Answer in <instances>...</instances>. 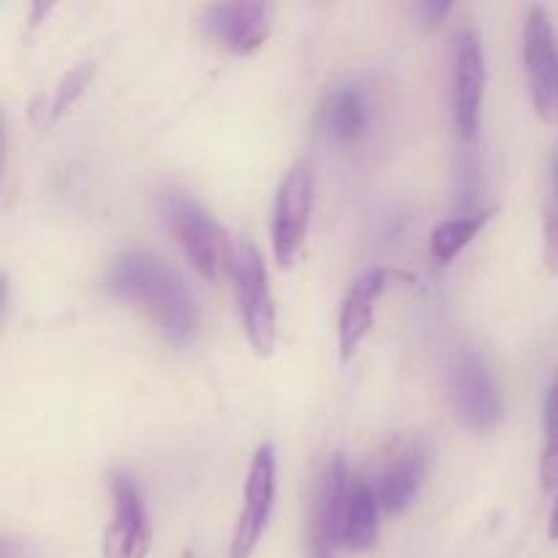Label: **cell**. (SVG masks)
I'll use <instances>...</instances> for the list:
<instances>
[{"label": "cell", "instance_id": "obj_2", "mask_svg": "<svg viewBox=\"0 0 558 558\" xmlns=\"http://www.w3.org/2000/svg\"><path fill=\"white\" fill-rule=\"evenodd\" d=\"M229 276H232L234 294H238L240 311H243V325L251 349L259 357H270L278 343V311L270 292L265 259L251 240L234 243Z\"/></svg>", "mask_w": 558, "mask_h": 558}, {"label": "cell", "instance_id": "obj_21", "mask_svg": "<svg viewBox=\"0 0 558 558\" xmlns=\"http://www.w3.org/2000/svg\"><path fill=\"white\" fill-rule=\"evenodd\" d=\"M543 425H545V436H548V439H556L558 436V371H556L554 381H550L548 398H545Z\"/></svg>", "mask_w": 558, "mask_h": 558}, {"label": "cell", "instance_id": "obj_8", "mask_svg": "<svg viewBox=\"0 0 558 558\" xmlns=\"http://www.w3.org/2000/svg\"><path fill=\"white\" fill-rule=\"evenodd\" d=\"M523 60H526L529 90L539 118L554 120L558 107V52L550 16L543 5H532L523 27Z\"/></svg>", "mask_w": 558, "mask_h": 558}, {"label": "cell", "instance_id": "obj_14", "mask_svg": "<svg viewBox=\"0 0 558 558\" xmlns=\"http://www.w3.org/2000/svg\"><path fill=\"white\" fill-rule=\"evenodd\" d=\"M316 125L327 140L341 142V145L363 140L368 134L371 109L360 85L343 82V85L327 87L316 109Z\"/></svg>", "mask_w": 558, "mask_h": 558}, {"label": "cell", "instance_id": "obj_22", "mask_svg": "<svg viewBox=\"0 0 558 558\" xmlns=\"http://www.w3.org/2000/svg\"><path fill=\"white\" fill-rule=\"evenodd\" d=\"M548 537L554 539V543H558V499L554 505V512H550V523H548Z\"/></svg>", "mask_w": 558, "mask_h": 558}, {"label": "cell", "instance_id": "obj_9", "mask_svg": "<svg viewBox=\"0 0 558 558\" xmlns=\"http://www.w3.org/2000/svg\"><path fill=\"white\" fill-rule=\"evenodd\" d=\"M272 14L276 9L262 0L213 3L202 14V25L223 49L234 54H251L270 36Z\"/></svg>", "mask_w": 558, "mask_h": 558}, {"label": "cell", "instance_id": "obj_23", "mask_svg": "<svg viewBox=\"0 0 558 558\" xmlns=\"http://www.w3.org/2000/svg\"><path fill=\"white\" fill-rule=\"evenodd\" d=\"M180 558H196V556H194V550H183V556Z\"/></svg>", "mask_w": 558, "mask_h": 558}, {"label": "cell", "instance_id": "obj_11", "mask_svg": "<svg viewBox=\"0 0 558 558\" xmlns=\"http://www.w3.org/2000/svg\"><path fill=\"white\" fill-rule=\"evenodd\" d=\"M347 463L341 456H332L322 472L311 505V558H336L341 550V526L343 510H347L349 494Z\"/></svg>", "mask_w": 558, "mask_h": 558}, {"label": "cell", "instance_id": "obj_16", "mask_svg": "<svg viewBox=\"0 0 558 558\" xmlns=\"http://www.w3.org/2000/svg\"><path fill=\"white\" fill-rule=\"evenodd\" d=\"M496 216V207H488V210L472 213V216L463 218H450V221H441L430 229V240H428V251L430 259L436 265H450L485 227H488L490 218Z\"/></svg>", "mask_w": 558, "mask_h": 558}, {"label": "cell", "instance_id": "obj_15", "mask_svg": "<svg viewBox=\"0 0 558 558\" xmlns=\"http://www.w3.org/2000/svg\"><path fill=\"white\" fill-rule=\"evenodd\" d=\"M379 496L374 485L365 480L352 477L347 494V510H343L341 548L371 550L379 537Z\"/></svg>", "mask_w": 558, "mask_h": 558}, {"label": "cell", "instance_id": "obj_1", "mask_svg": "<svg viewBox=\"0 0 558 558\" xmlns=\"http://www.w3.org/2000/svg\"><path fill=\"white\" fill-rule=\"evenodd\" d=\"M107 289L140 305L169 341L185 343L196 336L199 314L194 298L183 278L158 256L147 251L120 254L107 272Z\"/></svg>", "mask_w": 558, "mask_h": 558}, {"label": "cell", "instance_id": "obj_5", "mask_svg": "<svg viewBox=\"0 0 558 558\" xmlns=\"http://www.w3.org/2000/svg\"><path fill=\"white\" fill-rule=\"evenodd\" d=\"M485 52L472 25H463L452 38L450 101L452 123L461 140H474L480 131V114L485 101Z\"/></svg>", "mask_w": 558, "mask_h": 558}, {"label": "cell", "instance_id": "obj_19", "mask_svg": "<svg viewBox=\"0 0 558 558\" xmlns=\"http://www.w3.org/2000/svg\"><path fill=\"white\" fill-rule=\"evenodd\" d=\"M450 11H452V3H447V0H423V3L414 5V14H417L420 25L423 27L441 25Z\"/></svg>", "mask_w": 558, "mask_h": 558}, {"label": "cell", "instance_id": "obj_7", "mask_svg": "<svg viewBox=\"0 0 558 558\" xmlns=\"http://www.w3.org/2000/svg\"><path fill=\"white\" fill-rule=\"evenodd\" d=\"M450 398L456 417L472 430H494L501 420V398L488 365L474 352H463L450 371Z\"/></svg>", "mask_w": 558, "mask_h": 558}, {"label": "cell", "instance_id": "obj_6", "mask_svg": "<svg viewBox=\"0 0 558 558\" xmlns=\"http://www.w3.org/2000/svg\"><path fill=\"white\" fill-rule=\"evenodd\" d=\"M272 505H276V447L262 445L251 458L243 512L234 523L229 558H251L259 539L265 537Z\"/></svg>", "mask_w": 558, "mask_h": 558}, {"label": "cell", "instance_id": "obj_18", "mask_svg": "<svg viewBox=\"0 0 558 558\" xmlns=\"http://www.w3.org/2000/svg\"><path fill=\"white\" fill-rule=\"evenodd\" d=\"M550 185H554V202L545 210V259L550 270L558 272V150L550 158Z\"/></svg>", "mask_w": 558, "mask_h": 558}, {"label": "cell", "instance_id": "obj_20", "mask_svg": "<svg viewBox=\"0 0 558 558\" xmlns=\"http://www.w3.org/2000/svg\"><path fill=\"white\" fill-rule=\"evenodd\" d=\"M539 480L548 490L558 488V436L548 439V447H545L543 461H539Z\"/></svg>", "mask_w": 558, "mask_h": 558}, {"label": "cell", "instance_id": "obj_17", "mask_svg": "<svg viewBox=\"0 0 558 558\" xmlns=\"http://www.w3.org/2000/svg\"><path fill=\"white\" fill-rule=\"evenodd\" d=\"M96 69H98L96 60H82V63H76L74 69H69L63 76H60L58 87H54L52 98H49V107H47L49 123H58V120L63 118L71 107H74L76 98L85 93V87L90 85L93 76H96Z\"/></svg>", "mask_w": 558, "mask_h": 558}, {"label": "cell", "instance_id": "obj_10", "mask_svg": "<svg viewBox=\"0 0 558 558\" xmlns=\"http://www.w3.org/2000/svg\"><path fill=\"white\" fill-rule=\"evenodd\" d=\"M112 505V523L104 532V558H145L150 550V526L134 474H114Z\"/></svg>", "mask_w": 558, "mask_h": 558}, {"label": "cell", "instance_id": "obj_13", "mask_svg": "<svg viewBox=\"0 0 558 558\" xmlns=\"http://www.w3.org/2000/svg\"><path fill=\"white\" fill-rule=\"evenodd\" d=\"M387 287L385 267H371V270L360 272L349 292L343 294L341 311H338V352H341V363H352L357 354L360 343L374 327L376 303H379L381 292Z\"/></svg>", "mask_w": 558, "mask_h": 558}, {"label": "cell", "instance_id": "obj_12", "mask_svg": "<svg viewBox=\"0 0 558 558\" xmlns=\"http://www.w3.org/2000/svg\"><path fill=\"white\" fill-rule=\"evenodd\" d=\"M425 469H428V452H425L423 441L409 436V439H398L396 445H390L379 469V480H376V496H379L381 510L390 515L407 510L423 488Z\"/></svg>", "mask_w": 558, "mask_h": 558}, {"label": "cell", "instance_id": "obj_4", "mask_svg": "<svg viewBox=\"0 0 558 558\" xmlns=\"http://www.w3.org/2000/svg\"><path fill=\"white\" fill-rule=\"evenodd\" d=\"M316 178L308 163H294L278 185L272 205V254L281 267H292L308 238L311 216H314Z\"/></svg>", "mask_w": 558, "mask_h": 558}, {"label": "cell", "instance_id": "obj_3", "mask_svg": "<svg viewBox=\"0 0 558 558\" xmlns=\"http://www.w3.org/2000/svg\"><path fill=\"white\" fill-rule=\"evenodd\" d=\"M161 210L199 276H205L207 281H218L223 272H229L234 243L229 240L227 229L199 202L185 194H169Z\"/></svg>", "mask_w": 558, "mask_h": 558}]
</instances>
